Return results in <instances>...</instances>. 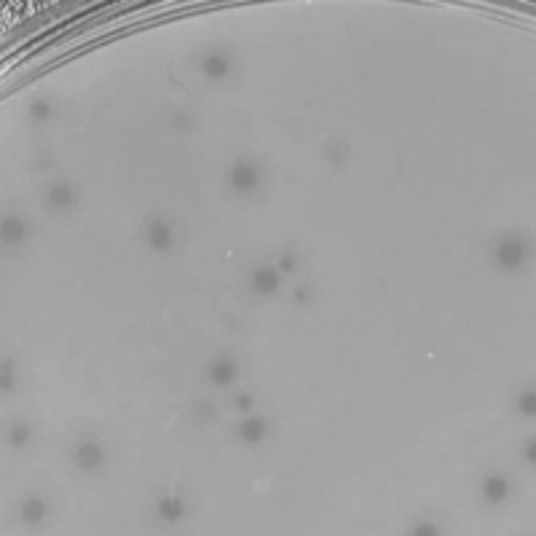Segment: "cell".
Masks as SVG:
<instances>
[{
  "label": "cell",
  "mask_w": 536,
  "mask_h": 536,
  "mask_svg": "<svg viewBox=\"0 0 536 536\" xmlns=\"http://www.w3.org/2000/svg\"><path fill=\"white\" fill-rule=\"evenodd\" d=\"M528 255H531L528 242H525L523 236H518V233H507V236L499 239L496 247H493V260H496V266L507 268V271L520 268L525 260H528Z\"/></svg>",
  "instance_id": "obj_1"
},
{
  "label": "cell",
  "mask_w": 536,
  "mask_h": 536,
  "mask_svg": "<svg viewBox=\"0 0 536 536\" xmlns=\"http://www.w3.org/2000/svg\"><path fill=\"white\" fill-rule=\"evenodd\" d=\"M225 183H228V188H231L233 194H255L257 185H260V172H257L255 164H250V161H236L231 169H228V174H225Z\"/></svg>",
  "instance_id": "obj_2"
},
{
  "label": "cell",
  "mask_w": 536,
  "mask_h": 536,
  "mask_svg": "<svg viewBox=\"0 0 536 536\" xmlns=\"http://www.w3.org/2000/svg\"><path fill=\"white\" fill-rule=\"evenodd\" d=\"M73 462L78 469H84V472H94V469H99L102 464H105V448L99 445L97 440H84V442H78L73 451Z\"/></svg>",
  "instance_id": "obj_3"
},
{
  "label": "cell",
  "mask_w": 536,
  "mask_h": 536,
  "mask_svg": "<svg viewBox=\"0 0 536 536\" xmlns=\"http://www.w3.org/2000/svg\"><path fill=\"white\" fill-rule=\"evenodd\" d=\"M145 242L153 252H169L172 242H174V231H172V225L164 218H153L147 220Z\"/></svg>",
  "instance_id": "obj_4"
},
{
  "label": "cell",
  "mask_w": 536,
  "mask_h": 536,
  "mask_svg": "<svg viewBox=\"0 0 536 536\" xmlns=\"http://www.w3.org/2000/svg\"><path fill=\"white\" fill-rule=\"evenodd\" d=\"M250 287L252 293L260 295V298H268V295H277L281 287V274L274 266H257L250 277Z\"/></svg>",
  "instance_id": "obj_5"
},
{
  "label": "cell",
  "mask_w": 536,
  "mask_h": 536,
  "mask_svg": "<svg viewBox=\"0 0 536 536\" xmlns=\"http://www.w3.org/2000/svg\"><path fill=\"white\" fill-rule=\"evenodd\" d=\"M236 376H239V367H236V362H233L231 357H218L207 367V381L212 386H220V389H228L236 381Z\"/></svg>",
  "instance_id": "obj_6"
},
{
  "label": "cell",
  "mask_w": 536,
  "mask_h": 536,
  "mask_svg": "<svg viewBox=\"0 0 536 536\" xmlns=\"http://www.w3.org/2000/svg\"><path fill=\"white\" fill-rule=\"evenodd\" d=\"M231 67H233L231 57L223 54V51H209V54H204V60L199 62V70L207 75L209 81H223V78H228V75H231Z\"/></svg>",
  "instance_id": "obj_7"
},
{
  "label": "cell",
  "mask_w": 536,
  "mask_h": 536,
  "mask_svg": "<svg viewBox=\"0 0 536 536\" xmlns=\"http://www.w3.org/2000/svg\"><path fill=\"white\" fill-rule=\"evenodd\" d=\"M483 499L491 501V504H501V501L510 499V480L499 472H491V475L483 477Z\"/></svg>",
  "instance_id": "obj_8"
},
{
  "label": "cell",
  "mask_w": 536,
  "mask_h": 536,
  "mask_svg": "<svg viewBox=\"0 0 536 536\" xmlns=\"http://www.w3.org/2000/svg\"><path fill=\"white\" fill-rule=\"evenodd\" d=\"M156 515H159L164 523H180L185 518V501L180 499V496H174V493L161 496V499L156 501Z\"/></svg>",
  "instance_id": "obj_9"
},
{
  "label": "cell",
  "mask_w": 536,
  "mask_h": 536,
  "mask_svg": "<svg viewBox=\"0 0 536 536\" xmlns=\"http://www.w3.org/2000/svg\"><path fill=\"white\" fill-rule=\"evenodd\" d=\"M75 201H78V194L67 183H54L49 188V194H46V204L51 209H60V212L75 207Z\"/></svg>",
  "instance_id": "obj_10"
},
{
  "label": "cell",
  "mask_w": 536,
  "mask_h": 536,
  "mask_svg": "<svg viewBox=\"0 0 536 536\" xmlns=\"http://www.w3.org/2000/svg\"><path fill=\"white\" fill-rule=\"evenodd\" d=\"M236 435H239V440H244V442L257 445V442L266 440V421H263L260 415H247V418H242V424L236 427Z\"/></svg>",
  "instance_id": "obj_11"
},
{
  "label": "cell",
  "mask_w": 536,
  "mask_h": 536,
  "mask_svg": "<svg viewBox=\"0 0 536 536\" xmlns=\"http://www.w3.org/2000/svg\"><path fill=\"white\" fill-rule=\"evenodd\" d=\"M27 223L25 218H19V215H9V218H3V242L6 244H19L27 239Z\"/></svg>",
  "instance_id": "obj_12"
},
{
  "label": "cell",
  "mask_w": 536,
  "mask_h": 536,
  "mask_svg": "<svg viewBox=\"0 0 536 536\" xmlns=\"http://www.w3.org/2000/svg\"><path fill=\"white\" fill-rule=\"evenodd\" d=\"M46 512H49V504L40 499V496H30V499L22 504V520H25L27 525H35L40 523L43 518H46Z\"/></svg>",
  "instance_id": "obj_13"
},
{
  "label": "cell",
  "mask_w": 536,
  "mask_h": 536,
  "mask_svg": "<svg viewBox=\"0 0 536 536\" xmlns=\"http://www.w3.org/2000/svg\"><path fill=\"white\" fill-rule=\"evenodd\" d=\"M30 440H33V429L27 427V424H13V427L6 432V442H9L11 448H25Z\"/></svg>",
  "instance_id": "obj_14"
},
{
  "label": "cell",
  "mask_w": 536,
  "mask_h": 536,
  "mask_svg": "<svg viewBox=\"0 0 536 536\" xmlns=\"http://www.w3.org/2000/svg\"><path fill=\"white\" fill-rule=\"evenodd\" d=\"M518 413L525 415V418H531V415L536 413V397H534V389H525L518 394Z\"/></svg>",
  "instance_id": "obj_15"
},
{
  "label": "cell",
  "mask_w": 536,
  "mask_h": 536,
  "mask_svg": "<svg viewBox=\"0 0 536 536\" xmlns=\"http://www.w3.org/2000/svg\"><path fill=\"white\" fill-rule=\"evenodd\" d=\"M51 102H46V99H38V102H33L30 105V118L33 121H49L51 118Z\"/></svg>",
  "instance_id": "obj_16"
},
{
  "label": "cell",
  "mask_w": 536,
  "mask_h": 536,
  "mask_svg": "<svg viewBox=\"0 0 536 536\" xmlns=\"http://www.w3.org/2000/svg\"><path fill=\"white\" fill-rule=\"evenodd\" d=\"M274 268H277L279 274H295V271H298V257H295L293 252H281V255L277 257Z\"/></svg>",
  "instance_id": "obj_17"
},
{
  "label": "cell",
  "mask_w": 536,
  "mask_h": 536,
  "mask_svg": "<svg viewBox=\"0 0 536 536\" xmlns=\"http://www.w3.org/2000/svg\"><path fill=\"white\" fill-rule=\"evenodd\" d=\"M0 381H3V394H9V391L16 389V370H13V362H3V376H0Z\"/></svg>",
  "instance_id": "obj_18"
},
{
  "label": "cell",
  "mask_w": 536,
  "mask_h": 536,
  "mask_svg": "<svg viewBox=\"0 0 536 536\" xmlns=\"http://www.w3.org/2000/svg\"><path fill=\"white\" fill-rule=\"evenodd\" d=\"M233 405H236V411L239 413H252V405H255V397L252 394H247V391H242V394H236V400H233Z\"/></svg>",
  "instance_id": "obj_19"
},
{
  "label": "cell",
  "mask_w": 536,
  "mask_h": 536,
  "mask_svg": "<svg viewBox=\"0 0 536 536\" xmlns=\"http://www.w3.org/2000/svg\"><path fill=\"white\" fill-rule=\"evenodd\" d=\"M440 528L435 523H429V520H421V523H415L413 528V536H437Z\"/></svg>",
  "instance_id": "obj_20"
},
{
  "label": "cell",
  "mask_w": 536,
  "mask_h": 536,
  "mask_svg": "<svg viewBox=\"0 0 536 536\" xmlns=\"http://www.w3.org/2000/svg\"><path fill=\"white\" fill-rule=\"evenodd\" d=\"M293 301L298 306H303L311 301V287H306V284H301V287H295V293H293Z\"/></svg>",
  "instance_id": "obj_21"
},
{
  "label": "cell",
  "mask_w": 536,
  "mask_h": 536,
  "mask_svg": "<svg viewBox=\"0 0 536 536\" xmlns=\"http://www.w3.org/2000/svg\"><path fill=\"white\" fill-rule=\"evenodd\" d=\"M172 126H174L177 132H188L191 121H188V116H185V113H177V116H174V121H172Z\"/></svg>",
  "instance_id": "obj_22"
},
{
  "label": "cell",
  "mask_w": 536,
  "mask_h": 536,
  "mask_svg": "<svg viewBox=\"0 0 536 536\" xmlns=\"http://www.w3.org/2000/svg\"><path fill=\"white\" fill-rule=\"evenodd\" d=\"M523 456H525V462H528V464H531V467H534V464H536V440H534V437L528 440V445H525Z\"/></svg>",
  "instance_id": "obj_23"
}]
</instances>
